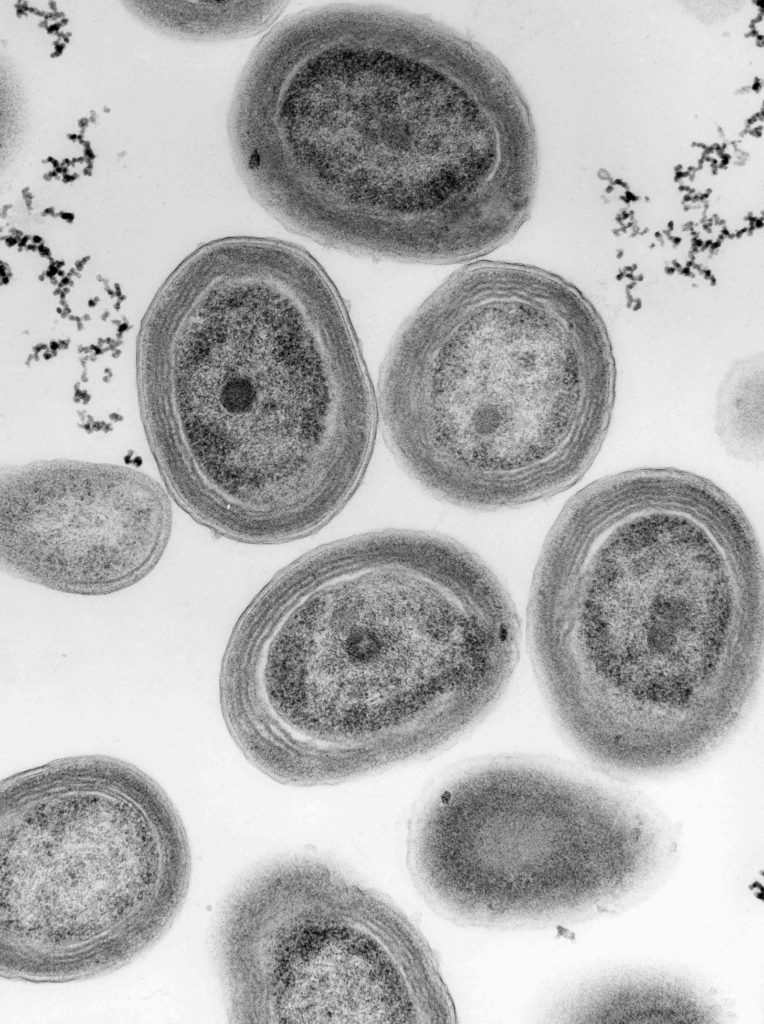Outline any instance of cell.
I'll return each instance as SVG.
<instances>
[{
  "label": "cell",
  "mask_w": 764,
  "mask_h": 1024,
  "mask_svg": "<svg viewBox=\"0 0 764 1024\" xmlns=\"http://www.w3.org/2000/svg\"><path fill=\"white\" fill-rule=\"evenodd\" d=\"M175 300L173 384L145 415L168 492L234 541L318 531L362 482L379 422L335 287L293 245L233 238L185 265Z\"/></svg>",
  "instance_id": "obj_1"
},
{
  "label": "cell",
  "mask_w": 764,
  "mask_h": 1024,
  "mask_svg": "<svg viewBox=\"0 0 764 1024\" xmlns=\"http://www.w3.org/2000/svg\"><path fill=\"white\" fill-rule=\"evenodd\" d=\"M762 576L718 530L657 506L618 511L548 549L534 571L527 631L574 745L638 774L716 747L760 677Z\"/></svg>",
  "instance_id": "obj_2"
},
{
  "label": "cell",
  "mask_w": 764,
  "mask_h": 1024,
  "mask_svg": "<svg viewBox=\"0 0 764 1024\" xmlns=\"http://www.w3.org/2000/svg\"><path fill=\"white\" fill-rule=\"evenodd\" d=\"M378 421L404 471L436 498L492 511L574 485L608 425L605 335L574 287L518 263L452 274L384 361Z\"/></svg>",
  "instance_id": "obj_3"
},
{
  "label": "cell",
  "mask_w": 764,
  "mask_h": 1024,
  "mask_svg": "<svg viewBox=\"0 0 764 1024\" xmlns=\"http://www.w3.org/2000/svg\"><path fill=\"white\" fill-rule=\"evenodd\" d=\"M409 24L353 4L285 18L247 61L227 127L241 180L280 224L342 251L413 263L439 219L421 187Z\"/></svg>",
  "instance_id": "obj_4"
},
{
  "label": "cell",
  "mask_w": 764,
  "mask_h": 1024,
  "mask_svg": "<svg viewBox=\"0 0 764 1024\" xmlns=\"http://www.w3.org/2000/svg\"><path fill=\"white\" fill-rule=\"evenodd\" d=\"M220 938L235 1023H419L451 1014L411 923L318 857L277 859L246 876Z\"/></svg>",
  "instance_id": "obj_5"
},
{
  "label": "cell",
  "mask_w": 764,
  "mask_h": 1024,
  "mask_svg": "<svg viewBox=\"0 0 764 1024\" xmlns=\"http://www.w3.org/2000/svg\"><path fill=\"white\" fill-rule=\"evenodd\" d=\"M1 569L67 593L126 588L159 561L172 507L151 476L120 465L44 460L0 475Z\"/></svg>",
  "instance_id": "obj_6"
},
{
  "label": "cell",
  "mask_w": 764,
  "mask_h": 1024,
  "mask_svg": "<svg viewBox=\"0 0 764 1024\" xmlns=\"http://www.w3.org/2000/svg\"><path fill=\"white\" fill-rule=\"evenodd\" d=\"M140 22L189 41L247 38L268 29L288 2L126 1Z\"/></svg>",
  "instance_id": "obj_7"
}]
</instances>
